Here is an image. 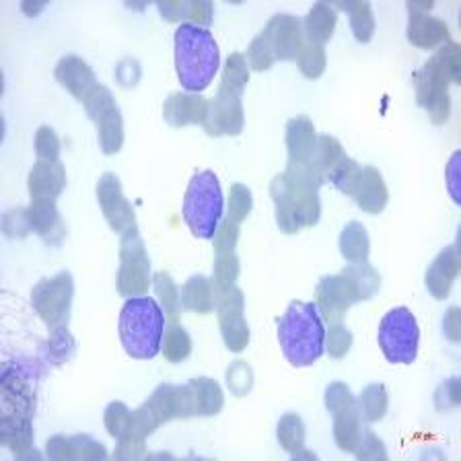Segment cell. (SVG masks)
<instances>
[{"label":"cell","mask_w":461,"mask_h":461,"mask_svg":"<svg viewBox=\"0 0 461 461\" xmlns=\"http://www.w3.org/2000/svg\"><path fill=\"white\" fill-rule=\"evenodd\" d=\"M244 124L245 113L241 97L217 91V95L208 102V116L202 124L208 137H237L244 132Z\"/></svg>","instance_id":"14"},{"label":"cell","mask_w":461,"mask_h":461,"mask_svg":"<svg viewBox=\"0 0 461 461\" xmlns=\"http://www.w3.org/2000/svg\"><path fill=\"white\" fill-rule=\"evenodd\" d=\"M31 233L46 241V244H60L64 237V226L60 221V212L56 208V200L52 198H35L27 207Z\"/></svg>","instance_id":"24"},{"label":"cell","mask_w":461,"mask_h":461,"mask_svg":"<svg viewBox=\"0 0 461 461\" xmlns=\"http://www.w3.org/2000/svg\"><path fill=\"white\" fill-rule=\"evenodd\" d=\"M368 252H371V241L368 233L360 223L352 221L340 233V253L346 262L357 264V262H367Z\"/></svg>","instance_id":"31"},{"label":"cell","mask_w":461,"mask_h":461,"mask_svg":"<svg viewBox=\"0 0 461 461\" xmlns=\"http://www.w3.org/2000/svg\"><path fill=\"white\" fill-rule=\"evenodd\" d=\"M336 9L328 3H315L303 21V38L309 44L324 46L336 30Z\"/></svg>","instance_id":"29"},{"label":"cell","mask_w":461,"mask_h":461,"mask_svg":"<svg viewBox=\"0 0 461 461\" xmlns=\"http://www.w3.org/2000/svg\"><path fill=\"white\" fill-rule=\"evenodd\" d=\"M317 134L315 126L307 116H297L287 124L288 163H305L311 159Z\"/></svg>","instance_id":"27"},{"label":"cell","mask_w":461,"mask_h":461,"mask_svg":"<svg viewBox=\"0 0 461 461\" xmlns=\"http://www.w3.org/2000/svg\"><path fill=\"white\" fill-rule=\"evenodd\" d=\"M239 272H241V264L235 253L215 255V264H212V285H215L217 293L235 287Z\"/></svg>","instance_id":"40"},{"label":"cell","mask_w":461,"mask_h":461,"mask_svg":"<svg viewBox=\"0 0 461 461\" xmlns=\"http://www.w3.org/2000/svg\"><path fill=\"white\" fill-rule=\"evenodd\" d=\"M0 394H3V416L33 418L35 392L19 368L4 367Z\"/></svg>","instance_id":"16"},{"label":"cell","mask_w":461,"mask_h":461,"mask_svg":"<svg viewBox=\"0 0 461 461\" xmlns=\"http://www.w3.org/2000/svg\"><path fill=\"white\" fill-rule=\"evenodd\" d=\"M221 66V52L215 35L204 27L182 23L175 31V70L182 87L202 93L215 81Z\"/></svg>","instance_id":"2"},{"label":"cell","mask_w":461,"mask_h":461,"mask_svg":"<svg viewBox=\"0 0 461 461\" xmlns=\"http://www.w3.org/2000/svg\"><path fill=\"white\" fill-rule=\"evenodd\" d=\"M270 194L276 207V223L285 235H295L319 223L322 202L317 191L297 186L287 173H279L270 183Z\"/></svg>","instance_id":"6"},{"label":"cell","mask_w":461,"mask_h":461,"mask_svg":"<svg viewBox=\"0 0 461 461\" xmlns=\"http://www.w3.org/2000/svg\"><path fill=\"white\" fill-rule=\"evenodd\" d=\"M459 266H461V258L456 245L445 247V250L432 260V264L427 270V276H424V282H427V288L430 290V295L435 297L437 301H443L449 297L453 282L457 280Z\"/></svg>","instance_id":"20"},{"label":"cell","mask_w":461,"mask_h":461,"mask_svg":"<svg viewBox=\"0 0 461 461\" xmlns=\"http://www.w3.org/2000/svg\"><path fill=\"white\" fill-rule=\"evenodd\" d=\"M276 435H279V443L282 449L290 453V456L301 451L305 447V435H307V432H305L303 418L293 412L285 414L279 421V430H276Z\"/></svg>","instance_id":"39"},{"label":"cell","mask_w":461,"mask_h":461,"mask_svg":"<svg viewBox=\"0 0 461 461\" xmlns=\"http://www.w3.org/2000/svg\"><path fill=\"white\" fill-rule=\"evenodd\" d=\"M363 414L359 406L346 408L342 412L334 414V439L340 451L354 453L357 445L363 437Z\"/></svg>","instance_id":"30"},{"label":"cell","mask_w":461,"mask_h":461,"mask_svg":"<svg viewBox=\"0 0 461 461\" xmlns=\"http://www.w3.org/2000/svg\"><path fill=\"white\" fill-rule=\"evenodd\" d=\"M461 81V48L456 41H447L435 56L416 73V102L429 113L435 126L445 124L451 116L449 84Z\"/></svg>","instance_id":"1"},{"label":"cell","mask_w":461,"mask_h":461,"mask_svg":"<svg viewBox=\"0 0 461 461\" xmlns=\"http://www.w3.org/2000/svg\"><path fill=\"white\" fill-rule=\"evenodd\" d=\"M226 383H229L231 392L235 395H245L250 392L253 375L252 368L245 365V360H235V365L229 367V371H226Z\"/></svg>","instance_id":"54"},{"label":"cell","mask_w":461,"mask_h":461,"mask_svg":"<svg viewBox=\"0 0 461 461\" xmlns=\"http://www.w3.org/2000/svg\"><path fill=\"white\" fill-rule=\"evenodd\" d=\"M223 217L221 182L212 172H200L191 177L183 196V221L200 239H212Z\"/></svg>","instance_id":"5"},{"label":"cell","mask_w":461,"mask_h":461,"mask_svg":"<svg viewBox=\"0 0 461 461\" xmlns=\"http://www.w3.org/2000/svg\"><path fill=\"white\" fill-rule=\"evenodd\" d=\"M217 317L221 324V334L225 346L231 352H244L250 344V325H247L244 311H245V297L244 290L233 287L229 290L217 293Z\"/></svg>","instance_id":"11"},{"label":"cell","mask_w":461,"mask_h":461,"mask_svg":"<svg viewBox=\"0 0 461 461\" xmlns=\"http://www.w3.org/2000/svg\"><path fill=\"white\" fill-rule=\"evenodd\" d=\"M87 116L97 126L99 146L105 155H116L124 145V118L116 99L105 84H97L83 102Z\"/></svg>","instance_id":"10"},{"label":"cell","mask_w":461,"mask_h":461,"mask_svg":"<svg viewBox=\"0 0 461 461\" xmlns=\"http://www.w3.org/2000/svg\"><path fill=\"white\" fill-rule=\"evenodd\" d=\"M408 41L421 49H437L449 40V27L445 21L430 17L424 11H410L408 17Z\"/></svg>","instance_id":"21"},{"label":"cell","mask_w":461,"mask_h":461,"mask_svg":"<svg viewBox=\"0 0 461 461\" xmlns=\"http://www.w3.org/2000/svg\"><path fill=\"white\" fill-rule=\"evenodd\" d=\"M75 280L70 272H60L52 279L40 280L31 290V305L49 332L62 330L68 325L70 309H73Z\"/></svg>","instance_id":"9"},{"label":"cell","mask_w":461,"mask_h":461,"mask_svg":"<svg viewBox=\"0 0 461 461\" xmlns=\"http://www.w3.org/2000/svg\"><path fill=\"white\" fill-rule=\"evenodd\" d=\"M215 17V4L208 0H190L188 3V23L208 30Z\"/></svg>","instance_id":"57"},{"label":"cell","mask_w":461,"mask_h":461,"mask_svg":"<svg viewBox=\"0 0 461 461\" xmlns=\"http://www.w3.org/2000/svg\"><path fill=\"white\" fill-rule=\"evenodd\" d=\"M344 151H342V145H340V140L334 137H328V134H324V137H317L315 140V146H314V153H311V165H314L317 172H322L324 177L325 173L330 172V167L334 165V163L342 157Z\"/></svg>","instance_id":"41"},{"label":"cell","mask_w":461,"mask_h":461,"mask_svg":"<svg viewBox=\"0 0 461 461\" xmlns=\"http://www.w3.org/2000/svg\"><path fill=\"white\" fill-rule=\"evenodd\" d=\"M360 173H363V167L359 165L357 161L342 155L334 165L330 167V172L325 173V182H330L338 191H342L346 196L354 194V188L360 180Z\"/></svg>","instance_id":"36"},{"label":"cell","mask_w":461,"mask_h":461,"mask_svg":"<svg viewBox=\"0 0 461 461\" xmlns=\"http://www.w3.org/2000/svg\"><path fill=\"white\" fill-rule=\"evenodd\" d=\"M118 293L122 297H145L153 285L151 260H148L145 241L138 226L128 229L120 239V268L116 276Z\"/></svg>","instance_id":"8"},{"label":"cell","mask_w":461,"mask_h":461,"mask_svg":"<svg viewBox=\"0 0 461 461\" xmlns=\"http://www.w3.org/2000/svg\"><path fill=\"white\" fill-rule=\"evenodd\" d=\"M46 453L52 461H70L73 459V443H70V437H52L46 445Z\"/></svg>","instance_id":"58"},{"label":"cell","mask_w":461,"mask_h":461,"mask_svg":"<svg viewBox=\"0 0 461 461\" xmlns=\"http://www.w3.org/2000/svg\"><path fill=\"white\" fill-rule=\"evenodd\" d=\"M315 297L319 314H322V317L328 324L342 322L346 311H349L354 303H359L350 280L346 279L342 272L334 276H324L317 285Z\"/></svg>","instance_id":"13"},{"label":"cell","mask_w":461,"mask_h":461,"mask_svg":"<svg viewBox=\"0 0 461 461\" xmlns=\"http://www.w3.org/2000/svg\"><path fill=\"white\" fill-rule=\"evenodd\" d=\"M66 188V169L60 161H38L27 177V190L31 200L52 198L56 200Z\"/></svg>","instance_id":"22"},{"label":"cell","mask_w":461,"mask_h":461,"mask_svg":"<svg viewBox=\"0 0 461 461\" xmlns=\"http://www.w3.org/2000/svg\"><path fill=\"white\" fill-rule=\"evenodd\" d=\"M208 116V99L200 93H172L163 105V118L173 128L204 124Z\"/></svg>","instance_id":"17"},{"label":"cell","mask_w":461,"mask_h":461,"mask_svg":"<svg viewBox=\"0 0 461 461\" xmlns=\"http://www.w3.org/2000/svg\"><path fill=\"white\" fill-rule=\"evenodd\" d=\"M247 64H250V68L255 70V73H264V70H270L272 64L276 62L274 54H272V48L268 44L264 35H258V38L252 40L250 48H247Z\"/></svg>","instance_id":"46"},{"label":"cell","mask_w":461,"mask_h":461,"mask_svg":"<svg viewBox=\"0 0 461 461\" xmlns=\"http://www.w3.org/2000/svg\"><path fill=\"white\" fill-rule=\"evenodd\" d=\"M118 328L128 357L155 359L165 334V314L153 297H132L124 303Z\"/></svg>","instance_id":"4"},{"label":"cell","mask_w":461,"mask_h":461,"mask_svg":"<svg viewBox=\"0 0 461 461\" xmlns=\"http://www.w3.org/2000/svg\"><path fill=\"white\" fill-rule=\"evenodd\" d=\"M389 395L383 383H371L359 398V410L367 422H379L387 414Z\"/></svg>","instance_id":"38"},{"label":"cell","mask_w":461,"mask_h":461,"mask_svg":"<svg viewBox=\"0 0 461 461\" xmlns=\"http://www.w3.org/2000/svg\"><path fill=\"white\" fill-rule=\"evenodd\" d=\"M97 202L102 207L105 221L116 231L118 235H124L128 229L137 226L132 204L126 200L122 183L116 173H103L97 182Z\"/></svg>","instance_id":"12"},{"label":"cell","mask_w":461,"mask_h":461,"mask_svg":"<svg viewBox=\"0 0 461 461\" xmlns=\"http://www.w3.org/2000/svg\"><path fill=\"white\" fill-rule=\"evenodd\" d=\"M182 295V307L194 314L207 315L212 314L217 307V288L212 280L204 274H194L183 282L180 290Z\"/></svg>","instance_id":"26"},{"label":"cell","mask_w":461,"mask_h":461,"mask_svg":"<svg viewBox=\"0 0 461 461\" xmlns=\"http://www.w3.org/2000/svg\"><path fill=\"white\" fill-rule=\"evenodd\" d=\"M0 443L15 453L19 459L40 457L33 449V424L25 416H3L0 418Z\"/></svg>","instance_id":"23"},{"label":"cell","mask_w":461,"mask_h":461,"mask_svg":"<svg viewBox=\"0 0 461 461\" xmlns=\"http://www.w3.org/2000/svg\"><path fill=\"white\" fill-rule=\"evenodd\" d=\"M342 274L350 280L354 293H357L359 303L368 301L373 295L379 293L381 276L377 274V270H375L371 264H367V262H357V264L346 266Z\"/></svg>","instance_id":"33"},{"label":"cell","mask_w":461,"mask_h":461,"mask_svg":"<svg viewBox=\"0 0 461 461\" xmlns=\"http://www.w3.org/2000/svg\"><path fill=\"white\" fill-rule=\"evenodd\" d=\"M279 342L293 367H311L325 352V325L315 303L295 301L279 322Z\"/></svg>","instance_id":"3"},{"label":"cell","mask_w":461,"mask_h":461,"mask_svg":"<svg viewBox=\"0 0 461 461\" xmlns=\"http://www.w3.org/2000/svg\"><path fill=\"white\" fill-rule=\"evenodd\" d=\"M252 208H253V198H252L250 188L244 186V183H233L229 190V198H226V210H229L226 218H231L233 223L241 225L247 217H250Z\"/></svg>","instance_id":"42"},{"label":"cell","mask_w":461,"mask_h":461,"mask_svg":"<svg viewBox=\"0 0 461 461\" xmlns=\"http://www.w3.org/2000/svg\"><path fill=\"white\" fill-rule=\"evenodd\" d=\"M441 398H445V403H441V408L439 410H449V408L459 406V381L456 377L443 383L441 389H439L437 400Z\"/></svg>","instance_id":"62"},{"label":"cell","mask_w":461,"mask_h":461,"mask_svg":"<svg viewBox=\"0 0 461 461\" xmlns=\"http://www.w3.org/2000/svg\"><path fill=\"white\" fill-rule=\"evenodd\" d=\"M48 354L56 365H62V363H66V360L73 359L75 338L70 336V332L66 328L52 332V336H49V340H48Z\"/></svg>","instance_id":"48"},{"label":"cell","mask_w":461,"mask_h":461,"mask_svg":"<svg viewBox=\"0 0 461 461\" xmlns=\"http://www.w3.org/2000/svg\"><path fill=\"white\" fill-rule=\"evenodd\" d=\"M354 456L360 461H373V459H387V451L383 447L381 439L375 437L371 430H363V437L354 449Z\"/></svg>","instance_id":"55"},{"label":"cell","mask_w":461,"mask_h":461,"mask_svg":"<svg viewBox=\"0 0 461 461\" xmlns=\"http://www.w3.org/2000/svg\"><path fill=\"white\" fill-rule=\"evenodd\" d=\"M247 83H250V64H247L244 54L233 52L223 66V76H221V84H218V91L241 97L247 87Z\"/></svg>","instance_id":"32"},{"label":"cell","mask_w":461,"mask_h":461,"mask_svg":"<svg viewBox=\"0 0 461 461\" xmlns=\"http://www.w3.org/2000/svg\"><path fill=\"white\" fill-rule=\"evenodd\" d=\"M194 416H217L225 406L221 386L210 377H194L188 381Z\"/></svg>","instance_id":"28"},{"label":"cell","mask_w":461,"mask_h":461,"mask_svg":"<svg viewBox=\"0 0 461 461\" xmlns=\"http://www.w3.org/2000/svg\"><path fill=\"white\" fill-rule=\"evenodd\" d=\"M352 406H359V400L354 398L350 387L346 386V383H330L328 389H325V408H328V412L334 416L338 412H342L346 408H352Z\"/></svg>","instance_id":"47"},{"label":"cell","mask_w":461,"mask_h":461,"mask_svg":"<svg viewBox=\"0 0 461 461\" xmlns=\"http://www.w3.org/2000/svg\"><path fill=\"white\" fill-rule=\"evenodd\" d=\"M161 352L169 363H182L191 354V338L183 325L180 324H169L163 334Z\"/></svg>","instance_id":"37"},{"label":"cell","mask_w":461,"mask_h":461,"mask_svg":"<svg viewBox=\"0 0 461 461\" xmlns=\"http://www.w3.org/2000/svg\"><path fill=\"white\" fill-rule=\"evenodd\" d=\"M35 155L38 161H60V140L49 126H40L35 132Z\"/></svg>","instance_id":"50"},{"label":"cell","mask_w":461,"mask_h":461,"mask_svg":"<svg viewBox=\"0 0 461 461\" xmlns=\"http://www.w3.org/2000/svg\"><path fill=\"white\" fill-rule=\"evenodd\" d=\"M459 307H451L443 317V334L451 342H459L461 338V322H459Z\"/></svg>","instance_id":"61"},{"label":"cell","mask_w":461,"mask_h":461,"mask_svg":"<svg viewBox=\"0 0 461 461\" xmlns=\"http://www.w3.org/2000/svg\"><path fill=\"white\" fill-rule=\"evenodd\" d=\"M116 451H113V457L116 459H143L146 457V447H145V439L134 435V432H124L122 437L116 439Z\"/></svg>","instance_id":"53"},{"label":"cell","mask_w":461,"mask_h":461,"mask_svg":"<svg viewBox=\"0 0 461 461\" xmlns=\"http://www.w3.org/2000/svg\"><path fill=\"white\" fill-rule=\"evenodd\" d=\"M54 75L56 81H58L75 99H79L81 103L99 84L93 68H91L83 58H79V56H64V58L56 64Z\"/></svg>","instance_id":"19"},{"label":"cell","mask_w":461,"mask_h":461,"mask_svg":"<svg viewBox=\"0 0 461 461\" xmlns=\"http://www.w3.org/2000/svg\"><path fill=\"white\" fill-rule=\"evenodd\" d=\"M268 44L272 48L276 60L290 62L299 58L303 48V23L295 15L279 13L268 21L266 30L262 31Z\"/></svg>","instance_id":"15"},{"label":"cell","mask_w":461,"mask_h":461,"mask_svg":"<svg viewBox=\"0 0 461 461\" xmlns=\"http://www.w3.org/2000/svg\"><path fill=\"white\" fill-rule=\"evenodd\" d=\"M161 427V421L155 410L151 408V403L145 402L143 406L130 412V422H128V432H134V435L146 439L148 435H153L155 430Z\"/></svg>","instance_id":"45"},{"label":"cell","mask_w":461,"mask_h":461,"mask_svg":"<svg viewBox=\"0 0 461 461\" xmlns=\"http://www.w3.org/2000/svg\"><path fill=\"white\" fill-rule=\"evenodd\" d=\"M334 9L346 11L350 17V27L357 41L360 44H368L373 40L375 33V17L371 11V4L365 3V0H357V3H338L332 4Z\"/></svg>","instance_id":"34"},{"label":"cell","mask_w":461,"mask_h":461,"mask_svg":"<svg viewBox=\"0 0 461 461\" xmlns=\"http://www.w3.org/2000/svg\"><path fill=\"white\" fill-rule=\"evenodd\" d=\"M379 349L389 363L394 365H412L418 354L421 342V330L418 322L408 307H395L381 319Z\"/></svg>","instance_id":"7"},{"label":"cell","mask_w":461,"mask_h":461,"mask_svg":"<svg viewBox=\"0 0 461 461\" xmlns=\"http://www.w3.org/2000/svg\"><path fill=\"white\" fill-rule=\"evenodd\" d=\"M46 9V4L44 3H40V4H35V3H23L21 4V11L25 13V15H30V17H38L41 11Z\"/></svg>","instance_id":"63"},{"label":"cell","mask_w":461,"mask_h":461,"mask_svg":"<svg viewBox=\"0 0 461 461\" xmlns=\"http://www.w3.org/2000/svg\"><path fill=\"white\" fill-rule=\"evenodd\" d=\"M103 422L110 437H122L128 429V422H130V410H128L124 402H111L110 406L105 408Z\"/></svg>","instance_id":"51"},{"label":"cell","mask_w":461,"mask_h":461,"mask_svg":"<svg viewBox=\"0 0 461 461\" xmlns=\"http://www.w3.org/2000/svg\"><path fill=\"white\" fill-rule=\"evenodd\" d=\"M153 288L159 303L163 305V314L169 319V324H177L182 315V295L180 288L167 272H157L153 276Z\"/></svg>","instance_id":"35"},{"label":"cell","mask_w":461,"mask_h":461,"mask_svg":"<svg viewBox=\"0 0 461 461\" xmlns=\"http://www.w3.org/2000/svg\"><path fill=\"white\" fill-rule=\"evenodd\" d=\"M151 403V408L157 412L161 424L172 422L175 418H191L194 416V410H191V395L190 387L186 386H172V383H163L155 392L151 398L146 400Z\"/></svg>","instance_id":"18"},{"label":"cell","mask_w":461,"mask_h":461,"mask_svg":"<svg viewBox=\"0 0 461 461\" xmlns=\"http://www.w3.org/2000/svg\"><path fill=\"white\" fill-rule=\"evenodd\" d=\"M116 79L122 87H134L140 79V68L137 60H122L120 66L116 68Z\"/></svg>","instance_id":"60"},{"label":"cell","mask_w":461,"mask_h":461,"mask_svg":"<svg viewBox=\"0 0 461 461\" xmlns=\"http://www.w3.org/2000/svg\"><path fill=\"white\" fill-rule=\"evenodd\" d=\"M352 198L357 202V207L363 212H368V215H379L387 207L389 191L379 169L363 167V173H360V180L357 188H354Z\"/></svg>","instance_id":"25"},{"label":"cell","mask_w":461,"mask_h":461,"mask_svg":"<svg viewBox=\"0 0 461 461\" xmlns=\"http://www.w3.org/2000/svg\"><path fill=\"white\" fill-rule=\"evenodd\" d=\"M297 62H299L301 73L307 76V79L314 81V79H319V76L325 73V64H328V58H325L324 46L309 44V41H305Z\"/></svg>","instance_id":"43"},{"label":"cell","mask_w":461,"mask_h":461,"mask_svg":"<svg viewBox=\"0 0 461 461\" xmlns=\"http://www.w3.org/2000/svg\"><path fill=\"white\" fill-rule=\"evenodd\" d=\"M4 235L6 237H27L31 233L30 217H27V208H13L4 215Z\"/></svg>","instance_id":"56"},{"label":"cell","mask_w":461,"mask_h":461,"mask_svg":"<svg viewBox=\"0 0 461 461\" xmlns=\"http://www.w3.org/2000/svg\"><path fill=\"white\" fill-rule=\"evenodd\" d=\"M70 443H73V459L76 461H93V459H108V449L91 439L89 435H75L70 437Z\"/></svg>","instance_id":"52"},{"label":"cell","mask_w":461,"mask_h":461,"mask_svg":"<svg viewBox=\"0 0 461 461\" xmlns=\"http://www.w3.org/2000/svg\"><path fill=\"white\" fill-rule=\"evenodd\" d=\"M157 9L161 13V17L169 21V23H180V21H188V3L182 0V3H157Z\"/></svg>","instance_id":"59"},{"label":"cell","mask_w":461,"mask_h":461,"mask_svg":"<svg viewBox=\"0 0 461 461\" xmlns=\"http://www.w3.org/2000/svg\"><path fill=\"white\" fill-rule=\"evenodd\" d=\"M352 332L342 322H334L325 328V352L332 359H344L350 352Z\"/></svg>","instance_id":"44"},{"label":"cell","mask_w":461,"mask_h":461,"mask_svg":"<svg viewBox=\"0 0 461 461\" xmlns=\"http://www.w3.org/2000/svg\"><path fill=\"white\" fill-rule=\"evenodd\" d=\"M237 241H239V225L233 223L231 218H221V223H218L215 231V237H212L215 255L235 253Z\"/></svg>","instance_id":"49"}]
</instances>
